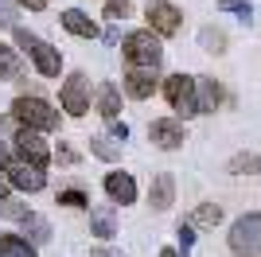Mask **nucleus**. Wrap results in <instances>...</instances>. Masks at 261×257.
<instances>
[{"instance_id": "nucleus-1", "label": "nucleus", "mask_w": 261, "mask_h": 257, "mask_svg": "<svg viewBox=\"0 0 261 257\" xmlns=\"http://www.w3.org/2000/svg\"><path fill=\"white\" fill-rule=\"evenodd\" d=\"M12 117H16L20 128H32V133H55L59 121H63L59 109H55L51 101H43L39 94H20L12 101Z\"/></svg>"}, {"instance_id": "nucleus-2", "label": "nucleus", "mask_w": 261, "mask_h": 257, "mask_svg": "<svg viewBox=\"0 0 261 257\" xmlns=\"http://www.w3.org/2000/svg\"><path fill=\"white\" fill-rule=\"evenodd\" d=\"M121 51H125V66H148V70H160L164 63V47L160 35L141 28V32H129L121 39Z\"/></svg>"}, {"instance_id": "nucleus-3", "label": "nucleus", "mask_w": 261, "mask_h": 257, "mask_svg": "<svg viewBox=\"0 0 261 257\" xmlns=\"http://www.w3.org/2000/svg\"><path fill=\"white\" fill-rule=\"evenodd\" d=\"M16 47L32 59L35 70H39L43 78H59V70H63V51H59V47L43 43L35 32H28V28H16Z\"/></svg>"}, {"instance_id": "nucleus-4", "label": "nucleus", "mask_w": 261, "mask_h": 257, "mask_svg": "<svg viewBox=\"0 0 261 257\" xmlns=\"http://www.w3.org/2000/svg\"><path fill=\"white\" fill-rule=\"evenodd\" d=\"M230 253L234 257H261V214H242L230 226Z\"/></svg>"}, {"instance_id": "nucleus-5", "label": "nucleus", "mask_w": 261, "mask_h": 257, "mask_svg": "<svg viewBox=\"0 0 261 257\" xmlns=\"http://www.w3.org/2000/svg\"><path fill=\"white\" fill-rule=\"evenodd\" d=\"M160 90H164V97H168V106L175 109V117H195V113H199L195 78H191V74H168Z\"/></svg>"}, {"instance_id": "nucleus-6", "label": "nucleus", "mask_w": 261, "mask_h": 257, "mask_svg": "<svg viewBox=\"0 0 261 257\" xmlns=\"http://www.w3.org/2000/svg\"><path fill=\"white\" fill-rule=\"evenodd\" d=\"M16 160L32 164V168L47 171V164H51V148H47L43 133H32V128H16Z\"/></svg>"}, {"instance_id": "nucleus-7", "label": "nucleus", "mask_w": 261, "mask_h": 257, "mask_svg": "<svg viewBox=\"0 0 261 257\" xmlns=\"http://www.w3.org/2000/svg\"><path fill=\"white\" fill-rule=\"evenodd\" d=\"M59 106L70 113V117H86L90 113V82H86V74H66V82H63V90H59Z\"/></svg>"}, {"instance_id": "nucleus-8", "label": "nucleus", "mask_w": 261, "mask_h": 257, "mask_svg": "<svg viewBox=\"0 0 261 257\" xmlns=\"http://www.w3.org/2000/svg\"><path fill=\"white\" fill-rule=\"evenodd\" d=\"M4 179H8V187H16V191L35 195V191H43V187H47V171L32 168V164H23V160H8Z\"/></svg>"}, {"instance_id": "nucleus-9", "label": "nucleus", "mask_w": 261, "mask_h": 257, "mask_svg": "<svg viewBox=\"0 0 261 257\" xmlns=\"http://www.w3.org/2000/svg\"><path fill=\"white\" fill-rule=\"evenodd\" d=\"M184 137H187V128H184L179 117H156L152 125H148V140H152L156 148H164V152L184 148Z\"/></svg>"}, {"instance_id": "nucleus-10", "label": "nucleus", "mask_w": 261, "mask_h": 257, "mask_svg": "<svg viewBox=\"0 0 261 257\" xmlns=\"http://www.w3.org/2000/svg\"><path fill=\"white\" fill-rule=\"evenodd\" d=\"M144 16H148V23H152L148 32H156V35H175V32H179V23H184L179 8H175V4H168V0H148Z\"/></svg>"}, {"instance_id": "nucleus-11", "label": "nucleus", "mask_w": 261, "mask_h": 257, "mask_svg": "<svg viewBox=\"0 0 261 257\" xmlns=\"http://www.w3.org/2000/svg\"><path fill=\"white\" fill-rule=\"evenodd\" d=\"M156 90V70H148V66H125V94L137 97V101H144V97H152Z\"/></svg>"}, {"instance_id": "nucleus-12", "label": "nucleus", "mask_w": 261, "mask_h": 257, "mask_svg": "<svg viewBox=\"0 0 261 257\" xmlns=\"http://www.w3.org/2000/svg\"><path fill=\"white\" fill-rule=\"evenodd\" d=\"M106 195L113 203H121V207L137 203V183H133V175L129 171H109L106 175Z\"/></svg>"}, {"instance_id": "nucleus-13", "label": "nucleus", "mask_w": 261, "mask_h": 257, "mask_svg": "<svg viewBox=\"0 0 261 257\" xmlns=\"http://www.w3.org/2000/svg\"><path fill=\"white\" fill-rule=\"evenodd\" d=\"M90 234L98 242H113L117 238V214L109 207H90Z\"/></svg>"}, {"instance_id": "nucleus-14", "label": "nucleus", "mask_w": 261, "mask_h": 257, "mask_svg": "<svg viewBox=\"0 0 261 257\" xmlns=\"http://www.w3.org/2000/svg\"><path fill=\"white\" fill-rule=\"evenodd\" d=\"M59 20H63V28H66L70 35H78V39H98V35H101V28L90 20L86 12H78V8H66Z\"/></svg>"}, {"instance_id": "nucleus-15", "label": "nucleus", "mask_w": 261, "mask_h": 257, "mask_svg": "<svg viewBox=\"0 0 261 257\" xmlns=\"http://www.w3.org/2000/svg\"><path fill=\"white\" fill-rule=\"evenodd\" d=\"M195 101H199V113H215L222 106V82L215 78H195Z\"/></svg>"}, {"instance_id": "nucleus-16", "label": "nucleus", "mask_w": 261, "mask_h": 257, "mask_svg": "<svg viewBox=\"0 0 261 257\" xmlns=\"http://www.w3.org/2000/svg\"><path fill=\"white\" fill-rule=\"evenodd\" d=\"M172 199H175V179L164 171V175H156V179H152L148 207H152V211H168V207H172Z\"/></svg>"}, {"instance_id": "nucleus-17", "label": "nucleus", "mask_w": 261, "mask_h": 257, "mask_svg": "<svg viewBox=\"0 0 261 257\" xmlns=\"http://www.w3.org/2000/svg\"><path fill=\"white\" fill-rule=\"evenodd\" d=\"M94 101H98V113H101L106 121H117V117H121V90H117L113 82H101Z\"/></svg>"}, {"instance_id": "nucleus-18", "label": "nucleus", "mask_w": 261, "mask_h": 257, "mask_svg": "<svg viewBox=\"0 0 261 257\" xmlns=\"http://www.w3.org/2000/svg\"><path fill=\"white\" fill-rule=\"evenodd\" d=\"M0 78L23 82V59L16 55V47H8V43H0Z\"/></svg>"}, {"instance_id": "nucleus-19", "label": "nucleus", "mask_w": 261, "mask_h": 257, "mask_svg": "<svg viewBox=\"0 0 261 257\" xmlns=\"http://www.w3.org/2000/svg\"><path fill=\"white\" fill-rule=\"evenodd\" d=\"M23 238H28V242H32V246H47V242H51V222H47V218H39V214H28V218H23Z\"/></svg>"}, {"instance_id": "nucleus-20", "label": "nucleus", "mask_w": 261, "mask_h": 257, "mask_svg": "<svg viewBox=\"0 0 261 257\" xmlns=\"http://www.w3.org/2000/svg\"><path fill=\"white\" fill-rule=\"evenodd\" d=\"M0 257H39L23 234H0Z\"/></svg>"}, {"instance_id": "nucleus-21", "label": "nucleus", "mask_w": 261, "mask_h": 257, "mask_svg": "<svg viewBox=\"0 0 261 257\" xmlns=\"http://www.w3.org/2000/svg\"><path fill=\"white\" fill-rule=\"evenodd\" d=\"M222 222V207L218 203H199L195 214H191V226H203V230H215Z\"/></svg>"}, {"instance_id": "nucleus-22", "label": "nucleus", "mask_w": 261, "mask_h": 257, "mask_svg": "<svg viewBox=\"0 0 261 257\" xmlns=\"http://www.w3.org/2000/svg\"><path fill=\"white\" fill-rule=\"evenodd\" d=\"M90 152L98 156V160H106V164H113V160H121V144L117 140H109V137H90Z\"/></svg>"}, {"instance_id": "nucleus-23", "label": "nucleus", "mask_w": 261, "mask_h": 257, "mask_svg": "<svg viewBox=\"0 0 261 257\" xmlns=\"http://www.w3.org/2000/svg\"><path fill=\"white\" fill-rule=\"evenodd\" d=\"M59 207H74V211H90V195L82 187H66L59 191Z\"/></svg>"}, {"instance_id": "nucleus-24", "label": "nucleus", "mask_w": 261, "mask_h": 257, "mask_svg": "<svg viewBox=\"0 0 261 257\" xmlns=\"http://www.w3.org/2000/svg\"><path fill=\"white\" fill-rule=\"evenodd\" d=\"M199 43H203L211 55H222V51H226V35L218 32V28H203V32H199Z\"/></svg>"}, {"instance_id": "nucleus-25", "label": "nucleus", "mask_w": 261, "mask_h": 257, "mask_svg": "<svg viewBox=\"0 0 261 257\" xmlns=\"http://www.w3.org/2000/svg\"><path fill=\"white\" fill-rule=\"evenodd\" d=\"M218 12H230V16H238L242 23L253 20V8H250V4H242V0H218Z\"/></svg>"}, {"instance_id": "nucleus-26", "label": "nucleus", "mask_w": 261, "mask_h": 257, "mask_svg": "<svg viewBox=\"0 0 261 257\" xmlns=\"http://www.w3.org/2000/svg\"><path fill=\"white\" fill-rule=\"evenodd\" d=\"M133 4L129 0H106V20H129Z\"/></svg>"}, {"instance_id": "nucleus-27", "label": "nucleus", "mask_w": 261, "mask_h": 257, "mask_svg": "<svg viewBox=\"0 0 261 257\" xmlns=\"http://www.w3.org/2000/svg\"><path fill=\"white\" fill-rule=\"evenodd\" d=\"M28 207L23 203H12V199H0V218H16V222H23V218H28Z\"/></svg>"}, {"instance_id": "nucleus-28", "label": "nucleus", "mask_w": 261, "mask_h": 257, "mask_svg": "<svg viewBox=\"0 0 261 257\" xmlns=\"http://www.w3.org/2000/svg\"><path fill=\"white\" fill-rule=\"evenodd\" d=\"M191 246H195V226H191V222H179V249H184V257L191 253Z\"/></svg>"}, {"instance_id": "nucleus-29", "label": "nucleus", "mask_w": 261, "mask_h": 257, "mask_svg": "<svg viewBox=\"0 0 261 257\" xmlns=\"http://www.w3.org/2000/svg\"><path fill=\"white\" fill-rule=\"evenodd\" d=\"M0 28H16V4L0 0Z\"/></svg>"}, {"instance_id": "nucleus-30", "label": "nucleus", "mask_w": 261, "mask_h": 257, "mask_svg": "<svg viewBox=\"0 0 261 257\" xmlns=\"http://www.w3.org/2000/svg\"><path fill=\"white\" fill-rule=\"evenodd\" d=\"M109 140L125 144V140H129V125H125V121H109Z\"/></svg>"}, {"instance_id": "nucleus-31", "label": "nucleus", "mask_w": 261, "mask_h": 257, "mask_svg": "<svg viewBox=\"0 0 261 257\" xmlns=\"http://www.w3.org/2000/svg\"><path fill=\"white\" fill-rule=\"evenodd\" d=\"M59 164H78V152L70 144H59Z\"/></svg>"}, {"instance_id": "nucleus-32", "label": "nucleus", "mask_w": 261, "mask_h": 257, "mask_svg": "<svg viewBox=\"0 0 261 257\" xmlns=\"http://www.w3.org/2000/svg\"><path fill=\"white\" fill-rule=\"evenodd\" d=\"M253 164L257 160H250V156H234V160H230V171H250Z\"/></svg>"}, {"instance_id": "nucleus-33", "label": "nucleus", "mask_w": 261, "mask_h": 257, "mask_svg": "<svg viewBox=\"0 0 261 257\" xmlns=\"http://www.w3.org/2000/svg\"><path fill=\"white\" fill-rule=\"evenodd\" d=\"M16 4H23L28 12H43L47 4H51V0H16Z\"/></svg>"}, {"instance_id": "nucleus-34", "label": "nucleus", "mask_w": 261, "mask_h": 257, "mask_svg": "<svg viewBox=\"0 0 261 257\" xmlns=\"http://www.w3.org/2000/svg\"><path fill=\"white\" fill-rule=\"evenodd\" d=\"M90 257H125V253H117V249H109V246H94Z\"/></svg>"}, {"instance_id": "nucleus-35", "label": "nucleus", "mask_w": 261, "mask_h": 257, "mask_svg": "<svg viewBox=\"0 0 261 257\" xmlns=\"http://www.w3.org/2000/svg\"><path fill=\"white\" fill-rule=\"evenodd\" d=\"M101 39H106V43H117V39H121V32L113 28V23H109V28H101Z\"/></svg>"}, {"instance_id": "nucleus-36", "label": "nucleus", "mask_w": 261, "mask_h": 257, "mask_svg": "<svg viewBox=\"0 0 261 257\" xmlns=\"http://www.w3.org/2000/svg\"><path fill=\"white\" fill-rule=\"evenodd\" d=\"M8 160H12V152H8V144H4V140H0V171L8 168Z\"/></svg>"}, {"instance_id": "nucleus-37", "label": "nucleus", "mask_w": 261, "mask_h": 257, "mask_svg": "<svg viewBox=\"0 0 261 257\" xmlns=\"http://www.w3.org/2000/svg\"><path fill=\"white\" fill-rule=\"evenodd\" d=\"M8 191L12 187H8V179H4V171H0V199H8Z\"/></svg>"}, {"instance_id": "nucleus-38", "label": "nucleus", "mask_w": 261, "mask_h": 257, "mask_svg": "<svg viewBox=\"0 0 261 257\" xmlns=\"http://www.w3.org/2000/svg\"><path fill=\"white\" fill-rule=\"evenodd\" d=\"M160 257H179V253H175V249H160Z\"/></svg>"}, {"instance_id": "nucleus-39", "label": "nucleus", "mask_w": 261, "mask_h": 257, "mask_svg": "<svg viewBox=\"0 0 261 257\" xmlns=\"http://www.w3.org/2000/svg\"><path fill=\"white\" fill-rule=\"evenodd\" d=\"M253 168H257V171H261V156H257V164H253Z\"/></svg>"}]
</instances>
